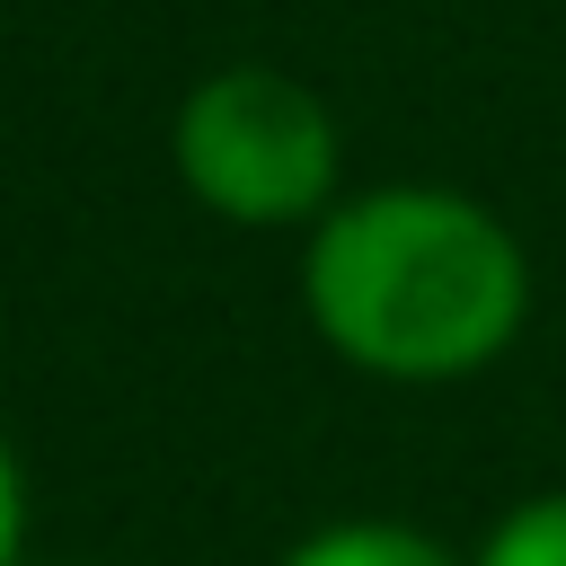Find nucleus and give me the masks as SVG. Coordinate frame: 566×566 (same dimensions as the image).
<instances>
[{
	"label": "nucleus",
	"instance_id": "nucleus-1",
	"mask_svg": "<svg viewBox=\"0 0 566 566\" xmlns=\"http://www.w3.org/2000/svg\"><path fill=\"white\" fill-rule=\"evenodd\" d=\"M301 310L318 345L389 389H442L513 354L531 318V256L460 186L336 195L301 248Z\"/></svg>",
	"mask_w": 566,
	"mask_h": 566
},
{
	"label": "nucleus",
	"instance_id": "nucleus-5",
	"mask_svg": "<svg viewBox=\"0 0 566 566\" xmlns=\"http://www.w3.org/2000/svg\"><path fill=\"white\" fill-rule=\"evenodd\" d=\"M27 513H35L27 460H18V442L0 433V566H27Z\"/></svg>",
	"mask_w": 566,
	"mask_h": 566
},
{
	"label": "nucleus",
	"instance_id": "nucleus-6",
	"mask_svg": "<svg viewBox=\"0 0 566 566\" xmlns=\"http://www.w3.org/2000/svg\"><path fill=\"white\" fill-rule=\"evenodd\" d=\"M53 566H80V557H53Z\"/></svg>",
	"mask_w": 566,
	"mask_h": 566
},
{
	"label": "nucleus",
	"instance_id": "nucleus-2",
	"mask_svg": "<svg viewBox=\"0 0 566 566\" xmlns=\"http://www.w3.org/2000/svg\"><path fill=\"white\" fill-rule=\"evenodd\" d=\"M168 159H177V186L212 221L310 230L336 203L345 142H336V115L310 80H292L274 62H230L177 97Z\"/></svg>",
	"mask_w": 566,
	"mask_h": 566
},
{
	"label": "nucleus",
	"instance_id": "nucleus-3",
	"mask_svg": "<svg viewBox=\"0 0 566 566\" xmlns=\"http://www.w3.org/2000/svg\"><path fill=\"white\" fill-rule=\"evenodd\" d=\"M274 566H460L424 522H398V513H345V522H318L301 531Z\"/></svg>",
	"mask_w": 566,
	"mask_h": 566
},
{
	"label": "nucleus",
	"instance_id": "nucleus-4",
	"mask_svg": "<svg viewBox=\"0 0 566 566\" xmlns=\"http://www.w3.org/2000/svg\"><path fill=\"white\" fill-rule=\"evenodd\" d=\"M469 566H566V486H539L486 522Z\"/></svg>",
	"mask_w": 566,
	"mask_h": 566
}]
</instances>
